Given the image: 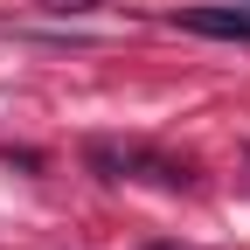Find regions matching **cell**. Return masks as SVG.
<instances>
[{"mask_svg":"<svg viewBox=\"0 0 250 250\" xmlns=\"http://www.w3.org/2000/svg\"><path fill=\"white\" fill-rule=\"evenodd\" d=\"M188 35H215V42H250V0L243 7H181L174 14Z\"/></svg>","mask_w":250,"mask_h":250,"instance_id":"cell-1","label":"cell"},{"mask_svg":"<svg viewBox=\"0 0 250 250\" xmlns=\"http://www.w3.org/2000/svg\"><path fill=\"white\" fill-rule=\"evenodd\" d=\"M56 7H90V0H56Z\"/></svg>","mask_w":250,"mask_h":250,"instance_id":"cell-2","label":"cell"}]
</instances>
